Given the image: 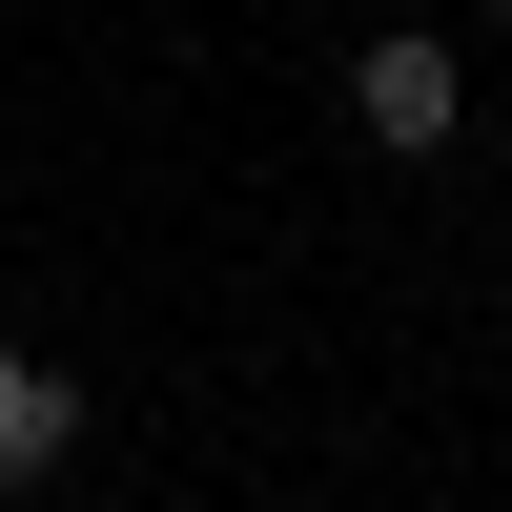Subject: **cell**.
<instances>
[{
	"instance_id": "obj_1",
	"label": "cell",
	"mask_w": 512,
	"mask_h": 512,
	"mask_svg": "<svg viewBox=\"0 0 512 512\" xmlns=\"http://www.w3.org/2000/svg\"><path fill=\"white\" fill-rule=\"evenodd\" d=\"M349 123H369L390 164H431L451 123H472V62H451L431 21H369V41H349Z\"/></svg>"
},
{
	"instance_id": "obj_3",
	"label": "cell",
	"mask_w": 512,
	"mask_h": 512,
	"mask_svg": "<svg viewBox=\"0 0 512 512\" xmlns=\"http://www.w3.org/2000/svg\"><path fill=\"white\" fill-rule=\"evenodd\" d=\"M492 21H512V0H492Z\"/></svg>"
},
{
	"instance_id": "obj_2",
	"label": "cell",
	"mask_w": 512,
	"mask_h": 512,
	"mask_svg": "<svg viewBox=\"0 0 512 512\" xmlns=\"http://www.w3.org/2000/svg\"><path fill=\"white\" fill-rule=\"evenodd\" d=\"M62 472H82V369L0 349V512H21V492H62Z\"/></svg>"
}]
</instances>
